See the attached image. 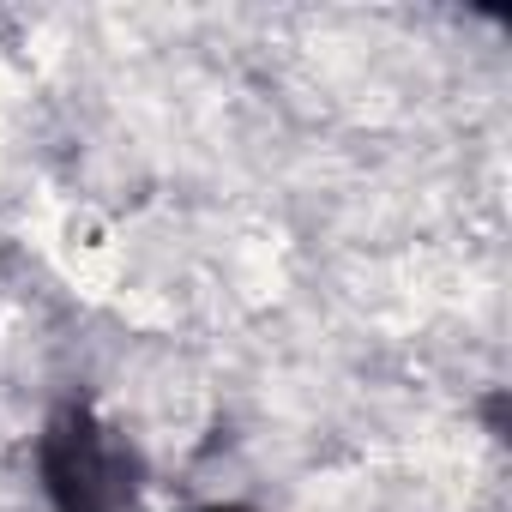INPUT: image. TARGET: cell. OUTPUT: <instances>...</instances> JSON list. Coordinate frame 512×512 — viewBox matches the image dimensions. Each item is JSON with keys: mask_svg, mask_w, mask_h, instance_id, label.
Masks as SVG:
<instances>
[{"mask_svg": "<svg viewBox=\"0 0 512 512\" xmlns=\"http://www.w3.org/2000/svg\"><path fill=\"white\" fill-rule=\"evenodd\" d=\"M43 488L55 512H121L133 494V452L91 410H67L43 434Z\"/></svg>", "mask_w": 512, "mask_h": 512, "instance_id": "6da1fadb", "label": "cell"}, {"mask_svg": "<svg viewBox=\"0 0 512 512\" xmlns=\"http://www.w3.org/2000/svg\"><path fill=\"white\" fill-rule=\"evenodd\" d=\"M205 512H247V506H205Z\"/></svg>", "mask_w": 512, "mask_h": 512, "instance_id": "7a4b0ae2", "label": "cell"}]
</instances>
